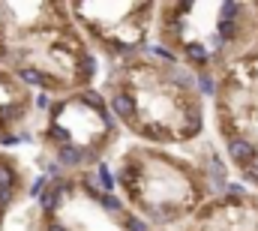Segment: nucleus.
I'll return each mask as SVG.
<instances>
[{
	"label": "nucleus",
	"mask_w": 258,
	"mask_h": 231,
	"mask_svg": "<svg viewBox=\"0 0 258 231\" xmlns=\"http://www.w3.org/2000/svg\"><path fill=\"white\" fill-rule=\"evenodd\" d=\"M246 12V6L243 3H222L219 6V21H216V33H219V39L228 45V42H234L237 36H240V15Z\"/></svg>",
	"instance_id": "1"
},
{
	"label": "nucleus",
	"mask_w": 258,
	"mask_h": 231,
	"mask_svg": "<svg viewBox=\"0 0 258 231\" xmlns=\"http://www.w3.org/2000/svg\"><path fill=\"white\" fill-rule=\"evenodd\" d=\"M225 153H228L231 162H237L240 168H246L249 162L258 159V144L249 141V138H243V135H231V138H225Z\"/></svg>",
	"instance_id": "2"
},
{
	"label": "nucleus",
	"mask_w": 258,
	"mask_h": 231,
	"mask_svg": "<svg viewBox=\"0 0 258 231\" xmlns=\"http://www.w3.org/2000/svg\"><path fill=\"white\" fill-rule=\"evenodd\" d=\"M105 105H108V111H111V114L120 117L123 123H129V120H135V117H138L135 96H132L129 90H114V93H111V99H108Z\"/></svg>",
	"instance_id": "3"
},
{
	"label": "nucleus",
	"mask_w": 258,
	"mask_h": 231,
	"mask_svg": "<svg viewBox=\"0 0 258 231\" xmlns=\"http://www.w3.org/2000/svg\"><path fill=\"white\" fill-rule=\"evenodd\" d=\"M180 51H183V57L195 66V72L207 69V63H210V51H207L204 39H186V42L180 45Z\"/></svg>",
	"instance_id": "4"
},
{
	"label": "nucleus",
	"mask_w": 258,
	"mask_h": 231,
	"mask_svg": "<svg viewBox=\"0 0 258 231\" xmlns=\"http://www.w3.org/2000/svg\"><path fill=\"white\" fill-rule=\"evenodd\" d=\"M54 162L60 168H84V147L81 144H63L54 150Z\"/></svg>",
	"instance_id": "5"
},
{
	"label": "nucleus",
	"mask_w": 258,
	"mask_h": 231,
	"mask_svg": "<svg viewBox=\"0 0 258 231\" xmlns=\"http://www.w3.org/2000/svg\"><path fill=\"white\" fill-rule=\"evenodd\" d=\"M162 75H165V81H171L180 93H192L195 90V75L189 69H183V66H162Z\"/></svg>",
	"instance_id": "6"
},
{
	"label": "nucleus",
	"mask_w": 258,
	"mask_h": 231,
	"mask_svg": "<svg viewBox=\"0 0 258 231\" xmlns=\"http://www.w3.org/2000/svg\"><path fill=\"white\" fill-rule=\"evenodd\" d=\"M15 78H18V81H24V84H30V87H39V90L51 87L48 75H45L42 69H36V66H18V69H15Z\"/></svg>",
	"instance_id": "7"
},
{
	"label": "nucleus",
	"mask_w": 258,
	"mask_h": 231,
	"mask_svg": "<svg viewBox=\"0 0 258 231\" xmlns=\"http://www.w3.org/2000/svg\"><path fill=\"white\" fill-rule=\"evenodd\" d=\"M96 183H99V189H102V195H111V192H117V177L111 171V165L108 162H96Z\"/></svg>",
	"instance_id": "8"
},
{
	"label": "nucleus",
	"mask_w": 258,
	"mask_h": 231,
	"mask_svg": "<svg viewBox=\"0 0 258 231\" xmlns=\"http://www.w3.org/2000/svg\"><path fill=\"white\" fill-rule=\"evenodd\" d=\"M75 99H78V102H81L84 108H90V111H96V114L108 108V105H105V96H102L99 90H93V87H81V93H78Z\"/></svg>",
	"instance_id": "9"
},
{
	"label": "nucleus",
	"mask_w": 258,
	"mask_h": 231,
	"mask_svg": "<svg viewBox=\"0 0 258 231\" xmlns=\"http://www.w3.org/2000/svg\"><path fill=\"white\" fill-rule=\"evenodd\" d=\"M141 54H147V57H159L165 60V66H177V51H171V48H165V45H153V42H141V48H138Z\"/></svg>",
	"instance_id": "10"
},
{
	"label": "nucleus",
	"mask_w": 258,
	"mask_h": 231,
	"mask_svg": "<svg viewBox=\"0 0 258 231\" xmlns=\"http://www.w3.org/2000/svg\"><path fill=\"white\" fill-rule=\"evenodd\" d=\"M96 204H99L108 216H123V213H126V204H123V198H120L117 192H111V195H99Z\"/></svg>",
	"instance_id": "11"
},
{
	"label": "nucleus",
	"mask_w": 258,
	"mask_h": 231,
	"mask_svg": "<svg viewBox=\"0 0 258 231\" xmlns=\"http://www.w3.org/2000/svg\"><path fill=\"white\" fill-rule=\"evenodd\" d=\"M15 186H18V165L0 159V189L3 192H12Z\"/></svg>",
	"instance_id": "12"
},
{
	"label": "nucleus",
	"mask_w": 258,
	"mask_h": 231,
	"mask_svg": "<svg viewBox=\"0 0 258 231\" xmlns=\"http://www.w3.org/2000/svg\"><path fill=\"white\" fill-rule=\"evenodd\" d=\"M36 201H39V210H42L45 216H51V213H54V210H60V204H63V198H60L51 186H45V192H42Z\"/></svg>",
	"instance_id": "13"
},
{
	"label": "nucleus",
	"mask_w": 258,
	"mask_h": 231,
	"mask_svg": "<svg viewBox=\"0 0 258 231\" xmlns=\"http://www.w3.org/2000/svg\"><path fill=\"white\" fill-rule=\"evenodd\" d=\"M195 90H198L201 96H216V78L210 75V69L195 72Z\"/></svg>",
	"instance_id": "14"
},
{
	"label": "nucleus",
	"mask_w": 258,
	"mask_h": 231,
	"mask_svg": "<svg viewBox=\"0 0 258 231\" xmlns=\"http://www.w3.org/2000/svg\"><path fill=\"white\" fill-rule=\"evenodd\" d=\"M120 225H123V231H153L150 222L141 219L138 213H123V216H120Z\"/></svg>",
	"instance_id": "15"
},
{
	"label": "nucleus",
	"mask_w": 258,
	"mask_h": 231,
	"mask_svg": "<svg viewBox=\"0 0 258 231\" xmlns=\"http://www.w3.org/2000/svg\"><path fill=\"white\" fill-rule=\"evenodd\" d=\"M93 75H96V57L84 51L81 60H78V78H81V81H90Z\"/></svg>",
	"instance_id": "16"
},
{
	"label": "nucleus",
	"mask_w": 258,
	"mask_h": 231,
	"mask_svg": "<svg viewBox=\"0 0 258 231\" xmlns=\"http://www.w3.org/2000/svg\"><path fill=\"white\" fill-rule=\"evenodd\" d=\"M81 186H84V192H87L90 198H99V195H102V189H99V183H96L93 171H84V174H81Z\"/></svg>",
	"instance_id": "17"
},
{
	"label": "nucleus",
	"mask_w": 258,
	"mask_h": 231,
	"mask_svg": "<svg viewBox=\"0 0 258 231\" xmlns=\"http://www.w3.org/2000/svg\"><path fill=\"white\" fill-rule=\"evenodd\" d=\"M222 192H225L228 201H240V198H246V186H243V183H225Z\"/></svg>",
	"instance_id": "18"
},
{
	"label": "nucleus",
	"mask_w": 258,
	"mask_h": 231,
	"mask_svg": "<svg viewBox=\"0 0 258 231\" xmlns=\"http://www.w3.org/2000/svg\"><path fill=\"white\" fill-rule=\"evenodd\" d=\"M45 186H48V180H45V177L39 174V177H36V180H33L30 186H27V198H39V195L45 192Z\"/></svg>",
	"instance_id": "19"
},
{
	"label": "nucleus",
	"mask_w": 258,
	"mask_h": 231,
	"mask_svg": "<svg viewBox=\"0 0 258 231\" xmlns=\"http://www.w3.org/2000/svg\"><path fill=\"white\" fill-rule=\"evenodd\" d=\"M243 180H249L252 186H258V159H255V162H249V165L243 168Z\"/></svg>",
	"instance_id": "20"
},
{
	"label": "nucleus",
	"mask_w": 258,
	"mask_h": 231,
	"mask_svg": "<svg viewBox=\"0 0 258 231\" xmlns=\"http://www.w3.org/2000/svg\"><path fill=\"white\" fill-rule=\"evenodd\" d=\"M33 105H36L39 111H45V108H51V99H48V93H36V99H33Z\"/></svg>",
	"instance_id": "21"
},
{
	"label": "nucleus",
	"mask_w": 258,
	"mask_h": 231,
	"mask_svg": "<svg viewBox=\"0 0 258 231\" xmlns=\"http://www.w3.org/2000/svg\"><path fill=\"white\" fill-rule=\"evenodd\" d=\"M12 198H15V192H3V189H0V213L12 204Z\"/></svg>",
	"instance_id": "22"
},
{
	"label": "nucleus",
	"mask_w": 258,
	"mask_h": 231,
	"mask_svg": "<svg viewBox=\"0 0 258 231\" xmlns=\"http://www.w3.org/2000/svg\"><path fill=\"white\" fill-rule=\"evenodd\" d=\"M45 231H69V228H66L63 222H54V219H51V222L45 225Z\"/></svg>",
	"instance_id": "23"
}]
</instances>
